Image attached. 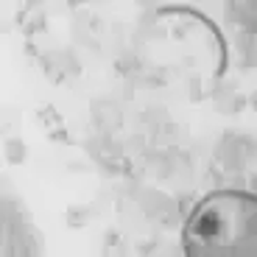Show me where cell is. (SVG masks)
<instances>
[{
    "instance_id": "obj_1",
    "label": "cell",
    "mask_w": 257,
    "mask_h": 257,
    "mask_svg": "<svg viewBox=\"0 0 257 257\" xmlns=\"http://www.w3.org/2000/svg\"><path fill=\"white\" fill-rule=\"evenodd\" d=\"M185 257H257V193L215 190L190 210Z\"/></svg>"
}]
</instances>
